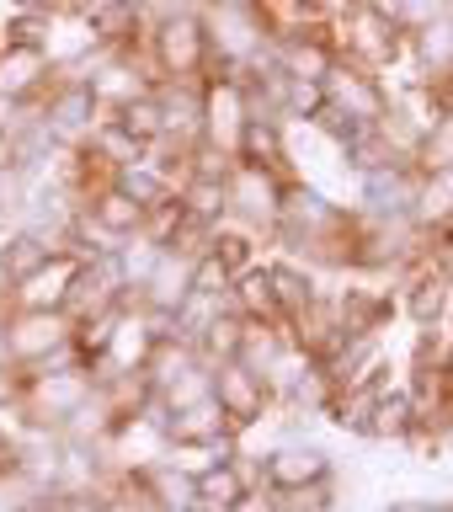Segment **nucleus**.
<instances>
[{
  "instance_id": "f257e3e1",
  "label": "nucleus",
  "mask_w": 453,
  "mask_h": 512,
  "mask_svg": "<svg viewBox=\"0 0 453 512\" xmlns=\"http://www.w3.org/2000/svg\"><path fill=\"white\" fill-rule=\"evenodd\" d=\"M96 390L86 363H64V368H38V374H22V400H16V416H22L27 432L38 438H59V427L80 411V400Z\"/></svg>"
},
{
  "instance_id": "f03ea898",
  "label": "nucleus",
  "mask_w": 453,
  "mask_h": 512,
  "mask_svg": "<svg viewBox=\"0 0 453 512\" xmlns=\"http://www.w3.org/2000/svg\"><path fill=\"white\" fill-rule=\"evenodd\" d=\"M6 347H11L16 374L86 363L75 347V320L64 310H6Z\"/></svg>"
},
{
  "instance_id": "7ed1b4c3",
  "label": "nucleus",
  "mask_w": 453,
  "mask_h": 512,
  "mask_svg": "<svg viewBox=\"0 0 453 512\" xmlns=\"http://www.w3.org/2000/svg\"><path fill=\"white\" fill-rule=\"evenodd\" d=\"M144 64L155 80H203L214 70V43H208L203 11L166 16L144 32Z\"/></svg>"
},
{
  "instance_id": "20e7f679",
  "label": "nucleus",
  "mask_w": 453,
  "mask_h": 512,
  "mask_svg": "<svg viewBox=\"0 0 453 512\" xmlns=\"http://www.w3.org/2000/svg\"><path fill=\"white\" fill-rule=\"evenodd\" d=\"M283 187L288 176L283 171H267V166H246V160H235L230 176H224V198H230V219L246 224L251 235L272 240L278 230V203H283Z\"/></svg>"
},
{
  "instance_id": "39448f33",
  "label": "nucleus",
  "mask_w": 453,
  "mask_h": 512,
  "mask_svg": "<svg viewBox=\"0 0 453 512\" xmlns=\"http://www.w3.org/2000/svg\"><path fill=\"white\" fill-rule=\"evenodd\" d=\"M320 96H326L336 112H347L352 123H384L395 112V96L384 91V75H368L352 59L331 64L326 80H320Z\"/></svg>"
},
{
  "instance_id": "423d86ee",
  "label": "nucleus",
  "mask_w": 453,
  "mask_h": 512,
  "mask_svg": "<svg viewBox=\"0 0 453 512\" xmlns=\"http://www.w3.org/2000/svg\"><path fill=\"white\" fill-rule=\"evenodd\" d=\"M246 123H251V112H246V86H240V75H219V70L203 75V144L235 155Z\"/></svg>"
},
{
  "instance_id": "0eeeda50",
  "label": "nucleus",
  "mask_w": 453,
  "mask_h": 512,
  "mask_svg": "<svg viewBox=\"0 0 453 512\" xmlns=\"http://www.w3.org/2000/svg\"><path fill=\"white\" fill-rule=\"evenodd\" d=\"M320 480H336V464L326 448L315 443H283L262 454V486L267 496H294L304 486H320Z\"/></svg>"
},
{
  "instance_id": "6e6552de",
  "label": "nucleus",
  "mask_w": 453,
  "mask_h": 512,
  "mask_svg": "<svg viewBox=\"0 0 453 512\" xmlns=\"http://www.w3.org/2000/svg\"><path fill=\"white\" fill-rule=\"evenodd\" d=\"M214 406L224 411V422L235 427V438L246 427H256L262 416L272 411V395H267V384H262V374H251L246 363H219L214 368Z\"/></svg>"
},
{
  "instance_id": "1a4fd4ad",
  "label": "nucleus",
  "mask_w": 453,
  "mask_h": 512,
  "mask_svg": "<svg viewBox=\"0 0 453 512\" xmlns=\"http://www.w3.org/2000/svg\"><path fill=\"white\" fill-rule=\"evenodd\" d=\"M395 310H406L411 326L422 331H438L448 326V310H453V283L443 278L438 267H406L400 272V288H395Z\"/></svg>"
},
{
  "instance_id": "9d476101",
  "label": "nucleus",
  "mask_w": 453,
  "mask_h": 512,
  "mask_svg": "<svg viewBox=\"0 0 453 512\" xmlns=\"http://www.w3.org/2000/svg\"><path fill=\"white\" fill-rule=\"evenodd\" d=\"M48 86H54V59L48 48H27V43H0V96L22 107H38Z\"/></svg>"
},
{
  "instance_id": "9b49d317",
  "label": "nucleus",
  "mask_w": 453,
  "mask_h": 512,
  "mask_svg": "<svg viewBox=\"0 0 453 512\" xmlns=\"http://www.w3.org/2000/svg\"><path fill=\"white\" fill-rule=\"evenodd\" d=\"M80 262H86V256H75V251L48 256V262H43L38 272H32V278L11 283L6 310H64V294H70V283H75Z\"/></svg>"
},
{
  "instance_id": "f8f14e48",
  "label": "nucleus",
  "mask_w": 453,
  "mask_h": 512,
  "mask_svg": "<svg viewBox=\"0 0 453 512\" xmlns=\"http://www.w3.org/2000/svg\"><path fill=\"white\" fill-rule=\"evenodd\" d=\"M192 262L198 256H182V251H160L155 267L144 272V283L134 288V299L144 304L150 315H171L176 304L192 294Z\"/></svg>"
},
{
  "instance_id": "ddd939ff",
  "label": "nucleus",
  "mask_w": 453,
  "mask_h": 512,
  "mask_svg": "<svg viewBox=\"0 0 453 512\" xmlns=\"http://www.w3.org/2000/svg\"><path fill=\"white\" fill-rule=\"evenodd\" d=\"M406 54L416 64V75H422V86H443V80L453 75V11L448 16H432V22H422L416 32H406Z\"/></svg>"
},
{
  "instance_id": "4468645a",
  "label": "nucleus",
  "mask_w": 453,
  "mask_h": 512,
  "mask_svg": "<svg viewBox=\"0 0 453 512\" xmlns=\"http://www.w3.org/2000/svg\"><path fill=\"white\" fill-rule=\"evenodd\" d=\"M246 491V480H240V464H235V448L224 459H208L192 470V507L198 512H230Z\"/></svg>"
},
{
  "instance_id": "2eb2a0df",
  "label": "nucleus",
  "mask_w": 453,
  "mask_h": 512,
  "mask_svg": "<svg viewBox=\"0 0 453 512\" xmlns=\"http://www.w3.org/2000/svg\"><path fill=\"white\" fill-rule=\"evenodd\" d=\"M272 59H278V70L288 80L320 86L326 70L336 64V43H331V32H315V38H283V43H272Z\"/></svg>"
},
{
  "instance_id": "dca6fc26",
  "label": "nucleus",
  "mask_w": 453,
  "mask_h": 512,
  "mask_svg": "<svg viewBox=\"0 0 453 512\" xmlns=\"http://www.w3.org/2000/svg\"><path fill=\"white\" fill-rule=\"evenodd\" d=\"M267 283H272V304H278V320L288 326L304 304H310L320 294V283H315V272L310 267H299V262H288V256H267Z\"/></svg>"
},
{
  "instance_id": "f3484780",
  "label": "nucleus",
  "mask_w": 453,
  "mask_h": 512,
  "mask_svg": "<svg viewBox=\"0 0 453 512\" xmlns=\"http://www.w3.org/2000/svg\"><path fill=\"white\" fill-rule=\"evenodd\" d=\"M176 203H182L187 224H198V230H214V224L230 219L224 176H182V182H176Z\"/></svg>"
},
{
  "instance_id": "a211bd4d",
  "label": "nucleus",
  "mask_w": 453,
  "mask_h": 512,
  "mask_svg": "<svg viewBox=\"0 0 453 512\" xmlns=\"http://www.w3.org/2000/svg\"><path fill=\"white\" fill-rule=\"evenodd\" d=\"M363 438H374V443H411V438H416V411H411L406 384H390V390L374 400Z\"/></svg>"
},
{
  "instance_id": "6ab92c4d",
  "label": "nucleus",
  "mask_w": 453,
  "mask_h": 512,
  "mask_svg": "<svg viewBox=\"0 0 453 512\" xmlns=\"http://www.w3.org/2000/svg\"><path fill=\"white\" fill-rule=\"evenodd\" d=\"M192 363H198L192 342H182V336H155L150 352H144V363H139V379H144V390H150V400L166 390L171 379H182Z\"/></svg>"
},
{
  "instance_id": "aec40b11",
  "label": "nucleus",
  "mask_w": 453,
  "mask_h": 512,
  "mask_svg": "<svg viewBox=\"0 0 453 512\" xmlns=\"http://www.w3.org/2000/svg\"><path fill=\"white\" fill-rule=\"evenodd\" d=\"M283 347H294V336H288L283 320H240V352H235V363H246L251 374H267L272 358H278Z\"/></svg>"
},
{
  "instance_id": "412c9836",
  "label": "nucleus",
  "mask_w": 453,
  "mask_h": 512,
  "mask_svg": "<svg viewBox=\"0 0 453 512\" xmlns=\"http://www.w3.org/2000/svg\"><path fill=\"white\" fill-rule=\"evenodd\" d=\"M411 166L416 176H443L453 171V112H432V123H422V134L411 144Z\"/></svg>"
},
{
  "instance_id": "4be33fe9",
  "label": "nucleus",
  "mask_w": 453,
  "mask_h": 512,
  "mask_svg": "<svg viewBox=\"0 0 453 512\" xmlns=\"http://www.w3.org/2000/svg\"><path fill=\"white\" fill-rule=\"evenodd\" d=\"M80 208H86V214H91L96 224H102L107 235H118V240H134V235L144 230V208H139L134 198H128L123 187H102V192H91V198L80 203Z\"/></svg>"
},
{
  "instance_id": "5701e85b",
  "label": "nucleus",
  "mask_w": 453,
  "mask_h": 512,
  "mask_svg": "<svg viewBox=\"0 0 453 512\" xmlns=\"http://www.w3.org/2000/svg\"><path fill=\"white\" fill-rule=\"evenodd\" d=\"M262 246H267V240L251 235L246 224H235V219H224V224H214V230H208V256H219L230 272L256 267V262H262Z\"/></svg>"
},
{
  "instance_id": "b1692460",
  "label": "nucleus",
  "mask_w": 453,
  "mask_h": 512,
  "mask_svg": "<svg viewBox=\"0 0 453 512\" xmlns=\"http://www.w3.org/2000/svg\"><path fill=\"white\" fill-rule=\"evenodd\" d=\"M107 123L118 128L128 144L155 150V144H160V102H155V91H150V96H134V102L118 107V112H107Z\"/></svg>"
},
{
  "instance_id": "393cba45",
  "label": "nucleus",
  "mask_w": 453,
  "mask_h": 512,
  "mask_svg": "<svg viewBox=\"0 0 453 512\" xmlns=\"http://www.w3.org/2000/svg\"><path fill=\"white\" fill-rule=\"evenodd\" d=\"M112 187H123V192H128V198H134L139 208H150V203H160V198H171V192H176V187H171V176L160 171L150 155L128 160V166H123L118 176H112Z\"/></svg>"
},
{
  "instance_id": "a878e982",
  "label": "nucleus",
  "mask_w": 453,
  "mask_h": 512,
  "mask_svg": "<svg viewBox=\"0 0 453 512\" xmlns=\"http://www.w3.org/2000/svg\"><path fill=\"white\" fill-rule=\"evenodd\" d=\"M48 256H54V251H48L32 230H22V224H16V230H6V240H0V267H6V278H11V283L32 278V272H38Z\"/></svg>"
},
{
  "instance_id": "bb28decb",
  "label": "nucleus",
  "mask_w": 453,
  "mask_h": 512,
  "mask_svg": "<svg viewBox=\"0 0 453 512\" xmlns=\"http://www.w3.org/2000/svg\"><path fill=\"white\" fill-rule=\"evenodd\" d=\"M203 400H214V368L192 363L182 379H171L166 390L155 395V411L171 416V411H187V406H203Z\"/></svg>"
},
{
  "instance_id": "cd10ccee",
  "label": "nucleus",
  "mask_w": 453,
  "mask_h": 512,
  "mask_svg": "<svg viewBox=\"0 0 453 512\" xmlns=\"http://www.w3.org/2000/svg\"><path fill=\"white\" fill-rule=\"evenodd\" d=\"M240 320H246V315H235L230 304H224L214 326H208L198 342H192V352H198V363H203V368H219V363H230L235 352H240Z\"/></svg>"
},
{
  "instance_id": "c85d7f7f",
  "label": "nucleus",
  "mask_w": 453,
  "mask_h": 512,
  "mask_svg": "<svg viewBox=\"0 0 453 512\" xmlns=\"http://www.w3.org/2000/svg\"><path fill=\"white\" fill-rule=\"evenodd\" d=\"M182 230H187V214H182V203H176V192H171V198H160V203L144 208V230H139V240H150V246L171 251L176 240H182Z\"/></svg>"
},
{
  "instance_id": "c756f323",
  "label": "nucleus",
  "mask_w": 453,
  "mask_h": 512,
  "mask_svg": "<svg viewBox=\"0 0 453 512\" xmlns=\"http://www.w3.org/2000/svg\"><path fill=\"white\" fill-rule=\"evenodd\" d=\"M230 283H235V272L219 262V256H198V262H192V294H214V299H224L230 294Z\"/></svg>"
},
{
  "instance_id": "7c9ffc66",
  "label": "nucleus",
  "mask_w": 453,
  "mask_h": 512,
  "mask_svg": "<svg viewBox=\"0 0 453 512\" xmlns=\"http://www.w3.org/2000/svg\"><path fill=\"white\" fill-rule=\"evenodd\" d=\"M208 0H134V11L144 16V22H166V16H187V11H203Z\"/></svg>"
},
{
  "instance_id": "2f4dec72",
  "label": "nucleus",
  "mask_w": 453,
  "mask_h": 512,
  "mask_svg": "<svg viewBox=\"0 0 453 512\" xmlns=\"http://www.w3.org/2000/svg\"><path fill=\"white\" fill-rule=\"evenodd\" d=\"M16 400H22V374L11 363H0V411H16Z\"/></svg>"
},
{
  "instance_id": "473e14b6",
  "label": "nucleus",
  "mask_w": 453,
  "mask_h": 512,
  "mask_svg": "<svg viewBox=\"0 0 453 512\" xmlns=\"http://www.w3.org/2000/svg\"><path fill=\"white\" fill-rule=\"evenodd\" d=\"M230 512H278V496H267V491H251V496H240V502Z\"/></svg>"
},
{
  "instance_id": "72a5a7b5",
  "label": "nucleus",
  "mask_w": 453,
  "mask_h": 512,
  "mask_svg": "<svg viewBox=\"0 0 453 512\" xmlns=\"http://www.w3.org/2000/svg\"><path fill=\"white\" fill-rule=\"evenodd\" d=\"M427 96H432V102H438V107H443V112H453V75H448V80H443V86H432V91H427Z\"/></svg>"
},
{
  "instance_id": "f704fd0d",
  "label": "nucleus",
  "mask_w": 453,
  "mask_h": 512,
  "mask_svg": "<svg viewBox=\"0 0 453 512\" xmlns=\"http://www.w3.org/2000/svg\"><path fill=\"white\" fill-rule=\"evenodd\" d=\"M0 363H11V347H6V310H0Z\"/></svg>"
},
{
  "instance_id": "c9c22d12",
  "label": "nucleus",
  "mask_w": 453,
  "mask_h": 512,
  "mask_svg": "<svg viewBox=\"0 0 453 512\" xmlns=\"http://www.w3.org/2000/svg\"><path fill=\"white\" fill-rule=\"evenodd\" d=\"M6 294H11V278H6V267H0V310H6Z\"/></svg>"
},
{
  "instance_id": "e433bc0d",
  "label": "nucleus",
  "mask_w": 453,
  "mask_h": 512,
  "mask_svg": "<svg viewBox=\"0 0 453 512\" xmlns=\"http://www.w3.org/2000/svg\"><path fill=\"white\" fill-rule=\"evenodd\" d=\"M16 11H43V0H11Z\"/></svg>"
},
{
  "instance_id": "4c0bfd02",
  "label": "nucleus",
  "mask_w": 453,
  "mask_h": 512,
  "mask_svg": "<svg viewBox=\"0 0 453 512\" xmlns=\"http://www.w3.org/2000/svg\"><path fill=\"white\" fill-rule=\"evenodd\" d=\"M443 182H448V192H453V171H443Z\"/></svg>"
},
{
  "instance_id": "58836bf2",
  "label": "nucleus",
  "mask_w": 453,
  "mask_h": 512,
  "mask_svg": "<svg viewBox=\"0 0 453 512\" xmlns=\"http://www.w3.org/2000/svg\"><path fill=\"white\" fill-rule=\"evenodd\" d=\"M448 336H453V310H448Z\"/></svg>"
},
{
  "instance_id": "ea45409f",
  "label": "nucleus",
  "mask_w": 453,
  "mask_h": 512,
  "mask_svg": "<svg viewBox=\"0 0 453 512\" xmlns=\"http://www.w3.org/2000/svg\"><path fill=\"white\" fill-rule=\"evenodd\" d=\"M182 512H198V507H182Z\"/></svg>"
},
{
  "instance_id": "a19ab883",
  "label": "nucleus",
  "mask_w": 453,
  "mask_h": 512,
  "mask_svg": "<svg viewBox=\"0 0 453 512\" xmlns=\"http://www.w3.org/2000/svg\"><path fill=\"white\" fill-rule=\"evenodd\" d=\"M443 512H453V502H448V507H443Z\"/></svg>"
},
{
  "instance_id": "79ce46f5",
  "label": "nucleus",
  "mask_w": 453,
  "mask_h": 512,
  "mask_svg": "<svg viewBox=\"0 0 453 512\" xmlns=\"http://www.w3.org/2000/svg\"><path fill=\"white\" fill-rule=\"evenodd\" d=\"M347 6H352V0H347Z\"/></svg>"
}]
</instances>
